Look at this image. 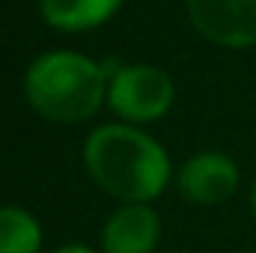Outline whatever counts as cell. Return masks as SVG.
Wrapping results in <instances>:
<instances>
[{"mask_svg":"<svg viewBox=\"0 0 256 253\" xmlns=\"http://www.w3.org/2000/svg\"><path fill=\"white\" fill-rule=\"evenodd\" d=\"M84 161L98 188L122 202H152L173 176L164 146L131 122L98 126L84 143Z\"/></svg>","mask_w":256,"mask_h":253,"instance_id":"1","label":"cell"},{"mask_svg":"<svg viewBox=\"0 0 256 253\" xmlns=\"http://www.w3.org/2000/svg\"><path fill=\"white\" fill-rule=\"evenodd\" d=\"M110 68L78 51H48L36 57L24 74L30 108L54 122H84L104 102Z\"/></svg>","mask_w":256,"mask_h":253,"instance_id":"2","label":"cell"},{"mask_svg":"<svg viewBox=\"0 0 256 253\" xmlns=\"http://www.w3.org/2000/svg\"><path fill=\"white\" fill-rule=\"evenodd\" d=\"M176 98V86L170 74L158 66L128 63L110 72L108 104L126 122H155L161 120Z\"/></svg>","mask_w":256,"mask_h":253,"instance_id":"3","label":"cell"},{"mask_svg":"<svg viewBox=\"0 0 256 253\" xmlns=\"http://www.w3.org/2000/svg\"><path fill=\"white\" fill-rule=\"evenodd\" d=\"M194 30L220 48L256 45V0H188Z\"/></svg>","mask_w":256,"mask_h":253,"instance_id":"4","label":"cell"},{"mask_svg":"<svg viewBox=\"0 0 256 253\" xmlns=\"http://www.w3.org/2000/svg\"><path fill=\"white\" fill-rule=\"evenodd\" d=\"M176 185L179 194L194 206H218L236 194L238 167L224 152H196L182 164Z\"/></svg>","mask_w":256,"mask_h":253,"instance_id":"5","label":"cell"},{"mask_svg":"<svg viewBox=\"0 0 256 253\" xmlns=\"http://www.w3.org/2000/svg\"><path fill=\"white\" fill-rule=\"evenodd\" d=\"M161 238V218L146 202H122L102 230L104 253H152Z\"/></svg>","mask_w":256,"mask_h":253,"instance_id":"6","label":"cell"},{"mask_svg":"<svg viewBox=\"0 0 256 253\" xmlns=\"http://www.w3.org/2000/svg\"><path fill=\"white\" fill-rule=\"evenodd\" d=\"M122 0H42V18L66 33L102 27L116 15Z\"/></svg>","mask_w":256,"mask_h":253,"instance_id":"7","label":"cell"},{"mask_svg":"<svg viewBox=\"0 0 256 253\" xmlns=\"http://www.w3.org/2000/svg\"><path fill=\"white\" fill-rule=\"evenodd\" d=\"M42 226L21 206H0V253H39Z\"/></svg>","mask_w":256,"mask_h":253,"instance_id":"8","label":"cell"},{"mask_svg":"<svg viewBox=\"0 0 256 253\" xmlns=\"http://www.w3.org/2000/svg\"><path fill=\"white\" fill-rule=\"evenodd\" d=\"M54 253H96L92 248H84V244H66V248H57Z\"/></svg>","mask_w":256,"mask_h":253,"instance_id":"9","label":"cell"},{"mask_svg":"<svg viewBox=\"0 0 256 253\" xmlns=\"http://www.w3.org/2000/svg\"><path fill=\"white\" fill-rule=\"evenodd\" d=\"M254 214H256V182H254Z\"/></svg>","mask_w":256,"mask_h":253,"instance_id":"10","label":"cell"}]
</instances>
